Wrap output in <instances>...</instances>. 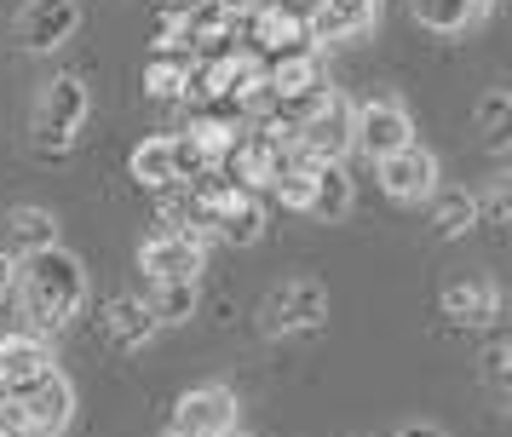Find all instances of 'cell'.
<instances>
[{"instance_id": "2", "label": "cell", "mask_w": 512, "mask_h": 437, "mask_svg": "<svg viewBox=\"0 0 512 437\" xmlns=\"http://www.w3.org/2000/svg\"><path fill=\"white\" fill-rule=\"evenodd\" d=\"M87 110H93V92L81 75H52L47 87L35 92V115H29V127H35V150L41 156H64L81 127H87Z\"/></svg>"}, {"instance_id": "24", "label": "cell", "mask_w": 512, "mask_h": 437, "mask_svg": "<svg viewBox=\"0 0 512 437\" xmlns=\"http://www.w3.org/2000/svg\"><path fill=\"white\" fill-rule=\"evenodd\" d=\"M190 75H196L190 58H150V69H144V92H150V98H167V104H179V98H190Z\"/></svg>"}, {"instance_id": "8", "label": "cell", "mask_w": 512, "mask_h": 437, "mask_svg": "<svg viewBox=\"0 0 512 437\" xmlns=\"http://www.w3.org/2000/svg\"><path fill=\"white\" fill-rule=\"evenodd\" d=\"M265 81V58L259 52H219L208 64H196L190 75V98H208V104H236L248 87Z\"/></svg>"}, {"instance_id": "4", "label": "cell", "mask_w": 512, "mask_h": 437, "mask_svg": "<svg viewBox=\"0 0 512 437\" xmlns=\"http://www.w3.org/2000/svg\"><path fill=\"white\" fill-rule=\"evenodd\" d=\"M323 322H328V288L311 282V276L277 282L259 299V334H271V340H294V334H311Z\"/></svg>"}, {"instance_id": "32", "label": "cell", "mask_w": 512, "mask_h": 437, "mask_svg": "<svg viewBox=\"0 0 512 437\" xmlns=\"http://www.w3.org/2000/svg\"><path fill=\"white\" fill-rule=\"evenodd\" d=\"M357 6H369V12H380V0H357Z\"/></svg>"}, {"instance_id": "25", "label": "cell", "mask_w": 512, "mask_h": 437, "mask_svg": "<svg viewBox=\"0 0 512 437\" xmlns=\"http://www.w3.org/2000/svg\"><path fill=\"white\" fill-rule=\"evenodd\" d=\"M507 121H512V92L507 87L484 92V104H478V133H484L489 150H507Z\"/></svg>"}, {"instance_id": "29", "label": "cell", "mask_w": 512, "mask_h": 437, "mask_svg": "<svg viewBox=\"0 0 512 437\" xmlns=\"http://www.w3.org/2000/svg\"><path fill=\"white\" fill-rule=\"evenodd\" d=\"M12 276H18V259H12V253L0 248V305L12 299Z\"/></svg>"}, {"instance_id": "16", "label": "cell", "mask_w": 512, "mask_h": 437, "mask_svg": "<svg viewBox=\"0 0 512 437\" xmlns=\"http://www.w3.org/2000/svg\"><path fill=\"white\" fill-rule=\"evenodd\" d=\"M58 248V219H52V207H6V253L12 259H29V253H47Z\"/></svg>"}, {"instance_id": "1", "label": "cell", "mask_w": 512, "mask_h": 437, "mask_svg": "<svg viewBox=\"0 0 512 437\" xmlns=\"http://www.w3.org/2000/svg\"><path fill=\"white\" fill-rule=\"evenodd\" d=\"M12 299L24 305V317L35 322V334H58L81 317L87 305V265L75 259L70 248H47L18 259V276H12Z\"/></svg>"}, {"instance_id": "26", "label": "cell", "mask_w": 512, "mask_h": 437, "mask_svg": "<svg viewBox=\"0 0 512 437\" xmlns=\"http://www.w3.org/2000/svg\"><path fill=\"white\" fill-rule=\"evenodd\" d=\"M156 58H190V52H196V41H190V29H185V18H179V12H167L162 23H156Z\"/></svg>"}, {"instance_id": "20", "label": "cell", "mask_w": 512, "mask_h": 437, "mask_svg": "<svg viewBox=\"0 0 512 437\" xmlns=\"http://www.w3.org/2000/svg\"><path fill=\"white\" fill-rule=\"evenodd\" d=\"M127 173L144 184V190H173L179 184V161H173V138H144L139 150L127 156Z\"/></svg>"}, {"instance_id": "9", "label": "cell", "mask_w": 512, "mask_h": 437, "mask_svg": "<svg viewBox=\"0 0 512 437\" xmlns=\"http://www.w3.org/2000/svg\"><path fill=\"white\" fill-rule=\"evenodd\" d=\"M374 167H380V190H386L392 202L420 207V202H432V196H438V156H432L426 144H409V150L374 161Z\"/></svg>"}, {"instance_id": "13", "label": "cell", "mask_w": 512, "mask_h": 437, "mask_svg": "<svg viewBox=\"0 0 512 437\" xmlns=\"http://www.w3.org/2000/svg\"><path fill=\"white\" fill-rule=\"evenodd\" d=\"M41 374H52V351H47L41 334H6V340H0V391H6V397L29 391Z\"/></svg>"}, {"instance_id": "7", "label": "cell", "mask_w": 512, "mask_h": 437, "mask_svg": "<svg viewBox=\"0 0 512 437\" xmlns=\"http://www.w3.org/2000/svg\"><path fill=\"white\" fill-rule=\"evenodd\" d=\"M12 403H18V420H24L29 437H58L75 420V386H70V374H58V368L41 374L29 391H18Z\"/></svg>"}, {"instance_id": "18", "label": "cell", "mask_w": 512, "mask_h": 437, "mask_svg": "<svg viewBox=\"0 0 512 437\" xmlns=\"http://www.w3.org/2000/svg\"><path fill=\"white\" fill-rule=\"evenodd\" d=\"M351 202H357V190H351L346 167L340 161H317V173H311V219H323V225H340L351 213Z\"/></svg>"}, {"instance_id": "30", "label": "cell", "mask_w": 512, "mask_h": 437, "mask_svg": "<svg viewBox=\"0 0 512 437\" xmlns=\"http://www.w3.org/2000/svg\"><path fill=\"white\" fill-rule=\"evenodd\" d=\"M236 18H254V12H265V6H277V0H225Z\"/></svg>"}, {"instance_id": "22", "label": "cell", "mask_w": 512, "mask_h": 437, "mask_svg": "<svg viewBox=\"0 0 512 437\" xmlns=\"http://www.w3.org/2000/svg\"><path fill=\"white\" fill-rule=\"evenodd\" d=\"M432 230H438V236H466V230H478V196H472V190H438V196H432Z\"/></svg>"}, {"instance_id": "10", "label": "cell", "mask_w": 512, "mask_h": 437, "mask_svg": "<svg viewBox=\"0 0 512 437\" xmlns=\"http://www.w3.org/2000/svg\"><path fill=\"white\" fill-rule=\"evenodd\" d=\"M81 29V6L75 0H24L18 12V46L24 52H58L75 41Z\"/></svg>"}, {"instance_id": "3", "label": "cell", "mask_w": 512, "mask_h": 437, "mask_svg": "<svg viewBox=\"0 0 512 437\" xmlns=\"http://www.w3.org/2000/svg\"><path fill=\"white\" fill-rule=\"evenodd\" d=\"M351 127H357V104L346 92H323L294 115V150L305 161H346Z\"/></svg>"}, {"instance_id": "12", "label": "cell", "mask_w": 512, "mask_h": 437, "mask_svg": "<svg viewBox=\"0 0 512 437\" xmlns=\"http://www.w3.org/2000/svg\"><path fill=\"white\" fill-rule=\"evenodd\" d=\"M374 18L380 12H369V6H357V0H311L300 12L305 23V41L311 46H328V41H357V35H369Z\"/></svg>"}, {"instance_id": "31", "label": "cell", "mask_w": 512, "mask_h": 437, "mask_svg": "<svg viewBox=\"0 0 512 437\" xmlns=\"http://www.w3.org/2000/svg\"><path fill=\"white\" fill-rule=\"evenodd\" d=\"M397 437H449L443 426H432V420H415V426H403Z\"/></svg>"}, {"instance_id": "14", "label": "cell", "mask_w": 512, "mask_h": 437, "mask_svg": "<svg viewBox=\"0 0 512 437\" xmlns=\"http://www.w3.org/2000/svg\"><path fill=\"white\" fill-rule=\"evenodd\" d=\"M248 35H254V52H265V58H288V52H305V23H300V6H288V0H277V6H265V12H254L248 18Z\"/></svg>"}, {"instance_id": "17", "label": "cell", "mask_w": 512, "mask_h": 437, "mask_svg": "<svg viewBox=\"0 0 512 437\" xmlns=\"http://www.w3.org/2000/svg\"><path fill=\"white\" fill-rule=\"evenodd\" d=\"M104 334H110L121 351H144L162 328H156V317H150V305H144L139 294H116L104 305Z\"/></svg>"}, {"instance_id": "21", "label": "cell", "mask_w": 512, "mask_h": 437, "mask_svg": "<svg viewBox=\"0 0 512 437\" xmlns=\"http://www.w3.org/2000/svg\"><path fill=\"white\" fill-rule=\"evenodd\" d=\"M185 138L196 144V156L208 161V167H219V161L242 144V127H236V121H225V115H196Z\"/></svg>"}, {"instance_id": "33", "label": "cell", "mask_w": 512, "mask_h": 437, "mask_svg": "<svg viewBox=\"0 0 512 437\" xmlns=\"http://www.w3.org/2000/svg\"><path fill=\"white\" fill-rule=\"evenodd\" d=\"M225 437H248V432H225Z\"/></svg>"}, {"instance_id": "23", "label": "cell", "mask_w": 512, "mask_h": 437, "mask_svg": "<svg viewBox=\"0 0 512 437\" xmlns=\"http://www.w3.org/2000/svg\"><path fill=\"white\" fill-rule=\"evenodd\" d=\"M150 317L156 328H173V322H190L196 317V282H150Z\"/></svg>"}, {"instance_id": "11", "label": "cell", "mask_w": 512, "mask_h": 437, "mask_svg": "<svg viewBox=\"0 0 512 437\" xmlns=\"http://www.w3.org/2000/svg\"><path fill=\"white\" fill-rule=\"evenodd\" d=\"M173 432L179 437H225V432H236V391L231 386L185 391L179 409H173Z\"/></svg>"}, {"instance_id": "28", "label": "cell", "mask_w": 512, "mask_h": 437, "mask_svg": "<svg viewBox=\"0 0 512 437\" xmlns=\"http://www.w3.org/2000/svg\"><path fill=\"white\" fill-rule=\"evenodd\" d=\"M507 213H512L507 184H495V190H484V196H478V225H507Z\"/></svg>"}, {"instance_id": "5", "label": "cell", "mask_w": 512, "mask_h": 437, "mask_svg": "<svg viewBox=\"0 0 512 437\" xmlns=\"http://www.w3.org/2000/svg\"><path fill=\"white\" fill-rule=\"evenodd\" d=\"M409 144H415V115L403 110L397 98H369V104H357L351 150L386 161V156H397V150H409Z\"/></svg>"}, {"instance_id": "27", "label": "cell", "mask_w": 512, "mask_h": 437, "mask_svg": "<svg viewBox=\"0 0 512 437\" xmlns=\"http://www.w3.org/2000/svg\"><path fill=\"white\" fill-rule=\"evenodd\" d=\"M484 374H489V386H495V397H507V386H512V345L507 340H495L484 351Z\"/></svg>"}, {"instance_id": "15", "label": "cell", "mask_w": 512, "mask_h": 437, "mask_svg": "<svg viewBox=\"0 0 512 437\" xmlns=\"http://www.w3.org/2000/svg\"><path fill=\"white\" fill-rule=\"evenodd\" d=\"M443 311L461 322V328H489V322L501 317V288L489 276H455L443 288Z\"/></svg>"}, {"instance_id": "34", "label": "cell", "mask_w": 512, "mask_h": 437, "mask_svg": "<svg viewBox=\"0 0 512 437\" xmlns=\"http://www.w3.org/2000/svg\"><path fill=\"white\" fill-rule=\"evenodd\" d=\"M167 437H179V432H167Z\"/></svg>"}, {"instance_id": "19", "label": "cell", "mask_w": 512, "mask_h": 437, "mask_svg": "<svg viewBox=\"0 0 512 437\" xmlns=\"http://www.w3.org/2000/svg\"><path fill=\"white\" fill-rule=\"evenodd\" d=\"M409 12L432 35H461V29H472L489 12V0H409Z\"/></svg>"}, {"instance_id": "6", "label": "cell", "mask_w": 512, "mask_h": 437, "mask_svg": "<svg viewBox=\"0 0 512 437\" xmlns=\"http://www.w3.org/2000/svg\"><path fill=\"white\" fill-rule=\"evenodd\" d=\"M202 265H208V248L196 230H156L139 248V271L150 282H196Z\"/></svg>"}]
</instances>
